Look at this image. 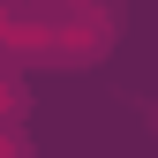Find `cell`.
I'll list each match as a JSON object with an SVG mask.
<instances>
[{"label":"cell","instance_id":"obj_1","mask_svg":"<svg viewBox=\"0 0 158 158\" xmlns=\"http://www.w3.org/2000/svg\"><path fill=\"white\" fill-rule=\"evenodd\" d=\"M0 158H30V135L15 128V121H0Z\"/></svg>","mask_w":158,"mask_h":158}]
</instances>
